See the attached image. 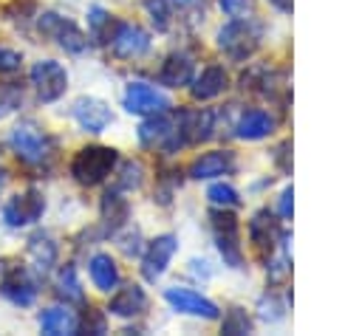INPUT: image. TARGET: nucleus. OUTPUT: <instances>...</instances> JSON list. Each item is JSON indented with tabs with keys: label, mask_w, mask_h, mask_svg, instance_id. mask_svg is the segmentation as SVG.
Returning a JSON list of instances; mask_svg holds the SVG:
<instances>
[{
	"label": "nucleus",
	"mask_w": 362,
	"mask_h": 336,
	"mask_svg": "<svg viewBox=\"0 0 362 336\" xmlns=\"http://www.w3.org/2000/svg\"><path fill=\"white\" fill-rule=\"evenodd\" d=\"M218 8H221L229 20L255 17V0H218Z\"/></svg>",
	"instance_id": "29"
},
{
	"label": "nucleus",
	"mask_w": 362,
	"mask_h": 336,
	"mask_svg": "<svg viewBox=\"0 0 362 336\" xmlns=\"http://www.w3.org/2000/svg\"><path fill=\"white\" fill-rule=\"evenodd\" d=\"M88 277H90L93 288L102 291V294L116 291L119 282H122V271H119L116 260H113L107 251H96V254H90V260H88Z\"/></svg>",
	"instance_id": "18"
},
{
	"label": "nucleus",
	"mask_w": 362,
	"mask_h": 336,
	"mask_svg": "<svg viewBox=\"0 0 362 336\" xmlns=\"http://www.w3.org/2000/svg\"><path fill=\"white\" fill-rule=\"evenodd\" d=\"M3 184H6V178H3V175H0V192H3Z\"/></svg>",
	"instance_id": "42"
},
{
	"label": "nucleus",
	"mask_w": 362,
	"mask_h": 336,
	"mask_svg": "<svg viewBox=\"0 0 362 336\" xmlns=\"http://www.w3.org/2000/svg\"><path fill=\"white\" fill-rule=\"evenodd\" d=\"M88 25H90V34L99 37V34H105V28L110 25V14H107L102 6H90V8H88Z\"/></svg>",
	"instance_id": "34"
},
{
	"label": "nucleus",
	"mask_w": 362,
	"mask_h": 336,
	"mask_svg": "<svg viewBox=\"0 0 362 336\" xmlns=\"http://www.w3.org/2000/svg\"><path fill=\"white\" fill-rule=\"evenodd\" d=\"M107 45L119 59H139L150 51V34L136 23H116Z\"/></svg>",
	"instance_id": "9"
},
{
	"label": "nucleus",
	"mask_w": 362,
	"mask_h": 336,
	"mask_svg": "<svg viewBox=\"0 0 362 336\" xmlns=\"http://www.w3.org/2000/svg\"><path fill=\"white\" fill-rule=\"evenodd\" d=\"M229 88V73L226 68L221 65H206L198 76H192L189 82V93L195 102H209V99H218L223 90Z\"/></svg>",
	"instance_id": "16"
},
{
	"label": "nucleus",
	"mask_w": 362,
	"mask_h": 336,
	"mask_svg": "<svg viewBox=\"0 0 362 336\" xmlns=\"http://www.w3.org/2000/svg\"><path fill=\"white\" fill-rule=\"evenodd\" d=\"M144 178V167L139 161H124L122 175H119V189H139Z\"/></svg>",
	"instance_id": "30"
},
{
	"label": "nucleus",
	"mask_w": 362,
	"mask_h": 336,
	"mask_svg": "<svg viewBox=\"0 0 362 336\" xmlns=\"http://www.w3.org/2000/svg\"><path fill=\"white\" fill-rule=\"evenodd\" d=\"M206 198H209V203L218 206V209H235V206L240 203L238 189H235L232 184H223V181L212 184V186L206 189Z\"/></svg>",
	"instance_id": "25"
},
{
	"label": "nucleus",
	"mask_w": 362,
	"mask_h": 336,
	"mask_svg": "<svg viewBox=\"0 0 362 336\" xmlns=\"http://www.w3.org/2000/svg\"><path fill=\"white\" fill-rule=\"evenodd\" d=\"M57 294H59V299H65V305L85 299V291H82V282H79L74 265H62L59 268V274H57Z\"/></svg>",
	"instance_id": "24"
},
{
	"label": "nucleus",
	"mask_w": 362,
	"mask_h": 336,
	"mask_svg": "<svg viewBox=\"0 0 362 336\" xmlns=\"http://www.w3.org/2000/svg\"><path fill=\"white\" fill-rule=\"evenodd\" d=\"M269 3H272L277 11H283V14H288V11H291V0H269Z\"/></svg>",
	"instance_id": "40"
},
{
	"label": "nucleus",
	"mask_w": 362,
	"mask_h": 336,
	"mask_svg": "<svg viewBox=\"0 0 362 336\" xmlns=\"http://www.w3.org/2000/svg\"><path fill=\"white\" fill-rule=\"evenodd\" d=\"M71 116L85 133H105L107 124H113V110L96 96H79L71 107Z\"/></svg>",
	"instance_id": "12"
},
{
	"label": "nucleus",
	"mask_w": 362,
	"mask_h": 336,
	"mask_svg": "<svg viewBox=\"0 0 362 336\" xmlns=\"http://www.w3.org/2000/svg\"><path fill=\"white\" fill-rule=\"evenodd\" d=\"M195 76V59L187 51H173L158 71V82L167 88H187Z\"/></svg>",
	"instance_id": "15"
},
{
	"label": "nucleus",
	"mask_w": 362,
	"mask_h": 336,
	"mask_svg": "<svg viewBox=\"0 0 362 336\" xmlns=\"http://www.w3.org/2000/svg\"><path fill=\"white\" fill-rule=\"evenodd\" d=\"M37 325H40V330L48 333V336H62V333L79 330V319H76L68 308H62V305L45 308V311L37 316Z\"/></svg>",
	"instance_id": "21"
},
{
	"label": "nucleus",
	"mask_w": 362,
	"mask_h": 336,
	"mask_svg": "<svg viewBox=\"0 0 362 336\" xmlns=\"http://www.w3.org/2000/svg\"><path fill=\"white\" fill-rule=\"evenodd\" d=\"M178 251V237L175 234H158V237H153L150 243H147V248L141 251V277L147 280V282H156V280H161V274L167 271V265H170V260H173V254Z\"/></svg>",
	"instance_id": "10"
},
{
	"label": "nucleus",
	"mask_w": 362,
	"mask_h": 336,
	"mask_svg": "<svg viewBox=\"0 0 362 336\" xmlns=\"http://www.w3.org/2000/svg\"><path fill=\"white\" fill-rule=\"evenodd\" d=\"M102 217L110 223L113 220V229L127 217V200L119 195V192H107L102 198Z\"/></svg>",
	"instance_id": "26"
},
{
	"label": "nucleus",
	"mask_w": 362,
	"mask_h": 336,
	"mask_svg": "<svg viewBox=\"0 0 362 336\" xmlns=\"http://www.w3.org/2000/svg\"><path fill=\"white\" fill-rule=\"evenodd\" d=\"M212 234L215 246L229 268H243V248H240V223L229 209L212 212Z\"/></svg>",
	"instance_id": "4"
},
{
	"label": "nucleus",
	"mask_w": 362,
	"mask_h": 336,
	"mask_svg": "<svg viewBox=\"0 0 362 336\" xmlns=\"http://www.w3.org/2000/svg\"><path fill=\"white\" fill-rule=\"evenodd\" d=\"M277 127V116L263 110V107H252L246 113H240V119L235 121V136L243 141H260L269 138Z\"/></svg>",
	"instance_id": "14"
},
{
	"label": "nucleus",
	"mask_w": 362,
	"mask_h": 336,
	"mask_svg": "<svg viewBox=\"0 0 362 336\" xmlns=\"http://www.w3.org/2000/svg\"><path fill=\"white\" fill-rule=\"evenodd\" d=\"M85 328L88 330H96V333H105V316L93 308H88V316H85Z\"/></svg>",
	"instance_id": "37"
},
{
	"label": "nucleus",
	"mask_w": 362,
	"mask_h": 336,
	"mask_svg": "<svg viewBox=\"0 0 362 336\" xmlns=\"http://www.w3.org/2000/svg\"><path fill=\"white\" fill-rule=\"evenodd\" d=\"M23 65V54L17 48L0 45V73H17Z\"/></svg>",
	"instance_id": "32"
},
{
	"label": "nucleus",
	"mask_w": 362,
	"mask_h": 336,
	"mask_svg": "<svg viewBox=\"0 0 362 336\" xmlns=\"http://www.w3.org/2000/svg\"><path fill=\"white\" fill-rule=\"evenodd\" d=\"M266 271H269V280H272V282H280V280H286V277H288V271H291V265H288V257L283 254V257H274V260H269Z\"/></svg>",
	"instance_id": "35"
},
{
	"label": "nucleus",
	"mask_w": 362,
	"mask_h": 336,
	"mask_svg": "<svg viewBox=\"0 0 362 336\" xmlns=\"http://www.w3.org/2000/svg\"><path fill=\"white\" fill-rule=\"evenodd\" d=\"M45 212V198L40 189H25V192H17L11 195L6 203H3V220L6 226L11 229H25L31 223H37Z\"/></svg>",
	"instance_id": "8"
},
{
	"label": "nucleus",
	"mask_w": 362,
	"mask_h": 336,
	"mask_svg": "<svg viewBox=\"0 0 362 336\" xmlns=\"http://www.w3.org/2000/svg\"><path fill=\"white\" fill-rule=\"evenodd\" d=\"M8 147H11V152H14L20 161H25V164H45V161L51 158V152H54V141H51L48 133H45L37 121H31V119L17 121V124L11 127V133H8Z\"/></svg>",
	"instance_id": "1"
},
{
	"label": "nucleus",
	"mask_w": 362,
	"mask_h": 336,
	"mask_svg": "<svg viewBox=\"0 0 362 336\" xmlns=\"http://www.w3.org/2000/svg\"><path fill=\"white\" fill-rule=\"evenodd\" d=\"M119 246H122V251H124L127 257L141 254V234H139V229H130L124 237H119Z\"/></svg>",
	"instance_id": "36"
},
{
	"label": "nucleus",
	"mask_w": 362,
	"mask_h": 336,
	"mask_svg": "<svg viewBox=\"0 0 362 336\" xmlns=\"http://www.w3.org/2000/svg\"><path fill=\"white\" fill-rule=\"evenodd\" d=\"M28 257H31V263H34L37 271L48 274L51 265L57 263V243H54V237L45 234V232H37V234L28 240Z\"/></svg>",
	"instance_id": "23"
},
{
	"label": "nucleus",
	"mask_w": 362,
	"mask_h": 336,
	"mask_svg": "<svg viewBox=\"0 0 362 336\" xmlns=\"http://www.w3.org/2000/svg\"><path fill=\"white\" fill-rule=\"evenodd\" d=\"M0 294L6 296V299H11L14 305H31L34 302V296H37V288H34V280L28 277V271L25 268H11L6 277H3V282H0Z\"/></svg>",
	"instance_id": "20"
},
{
	"label": "nucleus",
	"mask_w": 362,
	"mask_h": 336,
	"mask_svg": "<svg viewBox=\"0 0 362 336\" xmlns=\"http://www.w3.org/2000/svg\"><path fill=\"white\" fill-rule=\"evenodd\" d=\"M40 31L45 34V37H51V40H57V45L62 48V51H68V54H85L88 48H90V40H88V34L76 25V23H71L68 17H59V14H54V11H45V14H40Z\"/></svg>",
	"instance_id": "6"
},
{
	"label": "nucleus",
	"mask_w": 362,
	"mask_h": 336,
	"mask_svg": "<svg viewBox=\"0 0 362 336\" xmlns=\"http://www.w3.org/2000/svg\"><path fill=\"white\" fill-rule=\"evenodd\" d=\"M291 198H294V192H291V186H286V189L280 192V215H283L286 220L291 217V206H294Z\"/></svg>",
	"instance_id": "38"
},
{
	"label": "nucleus",
	"mask_w": 362,
	"mask_h": 336,
	"mask_svg": "<svg viewBox=\"0 0 362 336\" xmlns=\"http://www.w3.org/2000/svg\"><path fill=\"white\" fill-rule=\"evenodd\" d=\"M178 133L184 138V144H201L209 141L215 136V110L209 107H198V110H184L178 119Z\"/></svg>",
	"instance_id": "13"
},
{
	"label": "nucleus",
	"mask_w": 362,
	"mask_h": 336,
	"mask_svg": "<svg viewBox=\"0 0 362 336\" xmlns=\"http://www.w3.org/2000/svg\"><path fill=\"white\" fill-rule=\"evenodd\" d=\"M257 308H260V316H263L266 322H280V319L286 316V302H280V299H274V294H269V296H263Z\"/></svg>",
	"instance_id": "31"
},
{
	"label": "nucleus",
	"mask_w": 362,
	"mask_h": 336,
	"mask_svg": "<svg viewBox=\"0 0 362 336\" xmlns=\"http://www.w3.org/2000/svg\"><path fill=\"white\" fill-rule=\"evenodd\" d=\"M232 169H235V155L229 150H212V152H201L189 164V178L209 181V178H218V175H229Z\"/></svg>",
	"instance_id": "17"
},
{
	"label": "nucleus",
	"mask_w": 362,
	"mask_h": 336,
	"mask_svg": "<svg viewBox=\"0 0 362 336\" xmlns=\"http://www.w3.org/2000/svg\"><path fill=\"white\" fill-rule=\"evenodd\" d=\"M189 274H195V277H209V265H206V260H189Z\"/></svg>",
	"instance_id": "39"
},
{
	"label": "nucleus",
	"mask_w": 362,
	"mask_h": 336,
	"mask_svg": "<svg viewBox=\"0 0 362 336\" xmlns=\"http://www.w3.org/2000/svg\"><path fill=\"white\" fill-rule=\"evenodd\" d=\"M178 6H192V3H198V0H175Z\"/></svg>",
	"instance_id": "41"
},
{
	"label": "nucleus",
	"mask_w": 362,
	"mask_h": 336,
	"mask_svg": "<svg viewBox=\"0 0 362 336\" xmlns=\"http://www.w3.org/2000/svg\"><path fill=\"white\" fill-rule=\"evenodd\" d=\"M144 11L150 17V23L156 25V31H167L170 28V0H144Z\"/></svg>",
	"instance_id": "27"
},
{
	"label": "nucleus",
	"mask_w": 362,
	"mask_h": 336,
	"mask_svg": "<svg viewBox=\"0 0 362 336\" xmlns=\"http://www.w3.org/2000/svg\"><path fill=\"white\" fill-rule=\"evenodd\" d=\"M119 161V152L113 147H102V144H90V147H82L74 161H71V175L82 184V186H96L102 184L113 167Z\"/></svg>",
	"instance_id": "2"
},
{
	"label": "nucleus",
	"mask_w": 362,
	"mask_h": 336,
	"mask_svg": "<svg viewBox=\"0 0 362 336\" xmlns=\"http://www.w3.org/2000/svg\"><path fill=\"white\" fill-rule=\"evenodd\" d=\"M283 232H280V226H277V220L272 217V212L269 209H260V212H255L252 215V220H249V237H252V243L260 248V251H272V246H274V240L280 237Z\"/></svg>",
	"instance_id": "22"
},
{
	"label": "nucleus",
	"mask_w": 362,
	"mask_h": 336,
	"mask_svg": "<svg viewBox=\"0 0 362 336\" xmlns=\"http://www.w3.org/2000/svg\"><path fill=\"white\" fill-rule=\"evenodd\" d=\"M260 34H263V28H260L257 23H252V17H246V20H232V23H226L223 28H218V48H221L229 59L243 62V59H249V56L257 51Z\"/></svg>",
	"instance_id": "3"
},
{
	"label": "nucleus",
	"mask_w": 362,
	"mask_h": 336,
	"mask_svg": "<svg viewBox=\"0 0 362 336\" xmlns=\"http://www.w3.org/2000/svg\"><path fill=\"white\" fill-rule=\"evenodd\" d=\"M252 330V319L243 308H229L223 322H221V333H249Z\"/></svg>",
	"instance_id": "28"
},
{
	"label": "nucleus",
	"mask_w": 362,
	"mask_h": 336,
	"mask_svg": "<svg viewBox=\"0 0 362 336\" xmlns=\"http://www.w3.org/2000/svg\"><path fill=\"white\" fill-rule=\"evenodd\" d=\"M28 79H31V85L37 90V99L42 104L57 102L68 90V71L57 59H40V62H34L31 71H28Z\"/></svg>",
	"instance_id": "7"
},
{
	"label": "nucleus",
	"mask_w": 362,
	"mask_h": 336,
	"mask_svg": "<svg viewBox=\"0 0 362 336\" xmlns=\"http://www.w3.org/2000/svg\"><path fill=\"white\" fill-rule=\"evenodd\" d=\"M147 311V294L141 285H124L119 288L113 296H110V305H107V313L110 316H119V319H133V316H141Z\"/></svg>",
	"instance_id": "19"
},
{
	"label": "nucleus",
	"mask_w": 362,
	"mask_h": 336,
	"mask_svg": "<svg viewBox=\"0 0 362 336\" xmlns=\"http://www.w3.org/2000/svg\"><path fill=\"white\" fill-rule=\"evenodd\" d=\"M20 99H23L20 88H14V85H0V119L8 116V113L20 104Z\"/></svg>",
	"instance_id": "33"
},
{
	"label": "nucleus",
	"mask_w": 362,
	"mask_h": 336,
	"mask_svg": "<svg viewBox=\"0 0 362 336\" xmlns=\"http://www.w3.org/2000/svg\"><path fill=\"white\" fill-rule=\"evenodd\" d=\"M122 107L130 116H158V113H170V96L161 93L156 85L150 82H127L124 93H122Z\"/></svg>",
	"instance_id": "5"
},
{
	"label": "nucleus",
	"mask_w": 362,
	"mask_h": 336,
	"mask_svg": "<svg viewBox=\"0 0 362 336\" xmlns=\"http://www.w3.org/2000/svg\"><path fill=\"white\" fill-rule=\"evenodd\" d=\"M164 299H167V305H170L175 313L201 316V319H218V316H221V308H218L209 296H204V294H198V291H192V288L173 285V288L164 291Z\"/></svg>",
	"instance_id": "11"
}]
</instances>
